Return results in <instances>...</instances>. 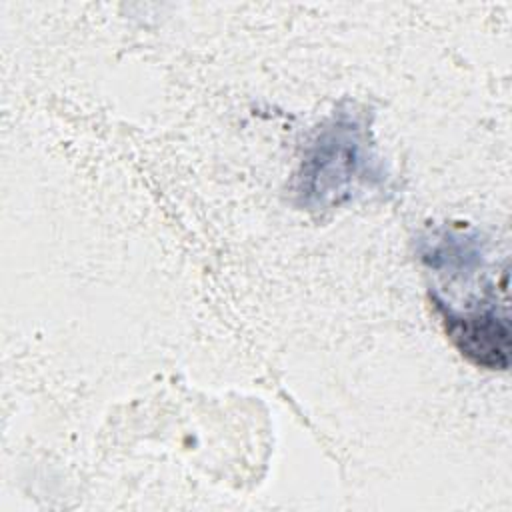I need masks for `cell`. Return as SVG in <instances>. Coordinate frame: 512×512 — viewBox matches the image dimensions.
Wrapping results in <instances>:
<instances>
[{"instance_id": "obj_2", "label": "cell", "mask_w": 512, "mask_h": 512, "mask_svg": "<svg viewBox=\"0 0 512 512\" xmlns=\"http://www.w3.org/2000/svg\"><path fill=\"white\" fill-rule=\"evenodd\" d=\"M446 336L474 366L506 370L510 366V320L506 306H498L496 294L482 298L476 308L456 310L438 298H430Z\"/></svg>"}, {"instance_id": "obj_1", "label": "cell", "mask_w": 512, "mask_h": 512, "mask_svg": "<svg viewBox=\"0 0 512 512\" xmlns=\"http://www.w3.org/2000/svg\"><path fill=\"white\" fill-rule=\"evenodd\" d=\"M382 180L366 118L340 108L308 142L296 172L294 194L306 210H328L350 200L362 186Z\"/></svg>"}]
</instances>
